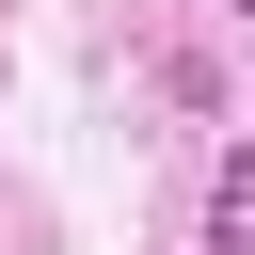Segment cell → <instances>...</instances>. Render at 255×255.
Here are the masks:
<instances>
[{"instance_id":"1","label":"cell","mask_w":255,"mask_h":255,"mask_svg":"<svg viewBox=\"0 0 255 255\" xmlns=\"http://www.w3.org/2000/svg\"><path fill=\"white\" fill-rule=\"evenodd\" d=\"M207 255H255V159L207 175Z\"/></svg>"},{"instance_id":"2","label":"cell","mask_w":255,"mask_h":255,"mask_svg":"<svg viewBox=\"0 0 255 255\" xmlns=\"http://www.w3.org/2000/svg\"><path fill=\"white\" fill-rule=\"evenodd\" d=\"M239 16H255V0H239Z\"/></svg>"}]
</instances>
